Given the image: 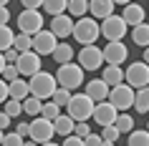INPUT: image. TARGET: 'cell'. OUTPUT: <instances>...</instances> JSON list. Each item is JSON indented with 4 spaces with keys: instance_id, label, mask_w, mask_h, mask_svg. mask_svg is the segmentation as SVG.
Returning a JSON list of instances; mask_svg holds the SVG:
<instances>
[{
    "instance_id": "cell-39",
    "label": "cell",
    "mask_w": 149,
    "mask_h": 146,
    "mask_svg": "<svg viewBox=\"0 0 149 146\" xmlns=\"http://www.w3.org/2000/svg\"><path fill=\"white\" fill-rule=\"evenodd\" d=\"M10 98V83L5 78H0V103H5Z\"/></svg>"
},
{
    "instance_id": "cell-19",
    "label": "cell",
    "mask_w": 149,
    "mask_h": 146,
    "mask_svg": "<svg viewBox=\"0 0 149 146\" xmlns=\"http://www.w3.org/2000/svg\"><path fill=\"white\" fill-rule=\"evenodd\" d=\"M101 78L114 88V86L124 83V71H121V66H104V76Z\"/></svg>"
},
{
    "instance_id": "cell-35",
    "label": "cell",
    "mask_w": 149,
    "mask_h": 146,
    "mask_svg": "<svg viewBox=\"0 0 149 146\" xmlns=\"http://www.w3.org/2000/svg\"><path fill=\"white\" fill-rule=\"evenodd\" d=\"M119 136H121V131H119L116 126H104V129H101V138H104V144H116Z\"/></svg>"
},
{
    "instance_id": "cell-13",
    "label": "cell",
    "mask_w": 149,
    "mask_h": 146,
    "mask_svg": "<svg viewBox=\"0 0 149 146\" xmlns=\"http://www.w3.org/2000/svg\"><path fill=\"white\" fill-rule=\"evenodd\" d=\"M126 58H129V48L121 40L106 43V48H104V61H106V66H121Z\"/></svg>"
},
{
    "instance_id": "cell-12",
    "label": "cell",
    "mask_w": 149,
    "mask_h": 146,
    "mask_svg": "<svg viewBox=\"0 0 149 146\" xmlns=\"http://www.w3.org/2000/svg\"><path fill=\"white\" fill-rule=\"evenodd\" d=\"M119 118V108L111 103V101H101V103H96L94 108V123L96 126H114Z\"/></svg>"
},
{
    "instance_id": "cell-28",
    "label": "cell",
    "mask_w": 149,
    "mask_h": 146,
    "mask_svg": "<svg viewBox=\"0 0 149 146\" xmlns=\"http://www.w3.org/2000/svg\"><path fill=\"white\" fill-rule=\"evenodd\" d=\"M134 108H136V113H149V86H144V88L136 91Z\"/></svg>"
},
{
    "instance_id": "cell-31",
    "label": "cell",
    "mask_w": 149,
    "mask_h": 146,
    "mask_svg": "<svg viewBox=\"0 0 149 146\" xmlns=\"http://www.w3.org/2000/svg\"><path fill=\"white\" fill-rule=\"evenodd\" d=\"M3 106H5L3 111H5L10 118H18V116L23 113V101H18V98H8L5 103H3Z\"/></svg>"
},
{
    "instance_id": "cell-14",
    "label": "cell",
    "mask_w": 149,
    "mask_h": 146,
    "mask_svg": "<svg viewBox=\"0 0 149 146\" xmlns=\"http://www.w3.org/2000/svg\"><path fill=\"white\" fill-rule=\"evenodd\" d=\"M18 71H20V76H28L33 78L36 73H40V55L36 53V51H28V53H20V58H18Z\"/></svg>"
},
{
    "instance_id": "cell-15",
    "label": "cell",
    "mask_w": 149,
    "mask_h": 146,
    "mask_svg": "<svg viewBox=\"0 0 149 146\" xmlns=\"http://www.w3.org/2000/svg\"><path fill=\"white\" fill-rule=\"evenodd\" d=\"M86 96H91V98L96 101V103H101V101H109V93H111V86L104 81V78H94V81H88L86 86Z\"/></svg>"
},
{
    "instance_id": "cell-20",
    "label": "cell",
    "mask_w": 149,
    "mask_h": 146,
    "mask_svg": "<svg viewBox=\"0 0 149 146\" xmlns=\"http://www.w3.org/2000/svg\"><path fill=\"white\" fill-rule=\"evenodd\" d=\"M53 126H56V134H61V136L66 138V136H71V134H73V129H76V121H73L68 113H61V116L53 121Z\"/></svg>"
},
{
    "instance_id": "cell-2",
    "label": "cell",
    "mask_w": 149,
    "mask_h": 146,
    "mask_svg": "<svg viewBox=\"0 0 149 146\" xmlns=\"http://www.w3.org/2000/svg\"><path fill=\"white\" fill-rule=\"evenodd\" d=\"M28 83H31V96H36V98H40V101H51L53 93L58 91V81H56V76L48 73V71L36 73L33 78H28Z\"/></svg>"
},
{
    "instance_id": "cell-16",
    "label": "cell",
    "mask_w": 149,
    "mask_h": 146,
    "mask_svg": "<svg viewBox=\"0 0 149 146\" xmlns=\"http://www.w3.org/2000/svg\"><path fill=\"white\" fill-rule=\"evenodd\" d=\"M73 25H76V20L68 13L51 18V30L56 33V38H68V35H73Z\"/></svg>"
},
{
    "instance_id": "cell-24",
    "label": "cell",
    "mask_w": 149,
    "mask_h": 146,
    "mask_svg": "<svg viewBox=\"0 0 149 146\" xmlns=\"http://www.w3.org/2000/svg\"><path fill=\"white\" fill-rule=\"evenodd\" d=\"M132 40H134V46L149 48V25L147 23L134 25V28H132Z\"/></svg>"
},
{
    "instance_id": "cell-17",
    "label": "cell",
    "mask_w": 149,
    "mask_h": 146,
    "mask_svg": "<svg viewBox=\"0 0 149 146\" xmlns=\"http://www.w3.org/2000/svg\"><path fill=\"white\" fill-rule=\"evenodd\" d=\"M114 5H116L114 0H88V13L96 20H106L114 15Z\"/></svg>"
},
{
    "instance_id": "cell-37",
    "label": "cell",
    "mask_w": 149,
    "mask_h": 146,
    "mask_svg": "<svg viewBox=\"0 0 149 146\" xmlns=\"http://www.w3.org/2000/svg\"><path fill=\"white\" fill-rule=\"evenodd\" d=\"M0 78H5L8 83H13L15 78H20V71H18V66H13V63H8V66H5V71H3V76H0Z\"/></svg>"
},
{
    "instance_id": "cell-43",
    "label": "cell",
    "mask_w": 149,
    "mask_h": 146,
    "mask_svg": "<svg viewBox=\"0 0 149 146\" xmlns=\"http://www.w3.org/2000/svg\"><path fill=\"white\" fill-rule=\"evenodd\" d=\"M3 55H5V63H13V66H15V63H18V58H20V53H18L15 48H10V51H5Z\"/></svg>"
},
{
    "instance_id": "cell-7",
    "label": "cell",
    "mask_w": 149,
    "mask_h": 146,
    "mask_svg": "<svg viewBox=\"0 0 149 146\" xmlns=\"http://www.w3.org/2000/svg\"><path fill=\"white\" fill-rule=\"evenodd\" d=\"M129 33V25H126V20L121 15H111L106 18V20H101V35L109 43H114V40H121Z\"/></svg>"
},
{
    "instance_id": "cell-47",
    "label": "cell",
    "mask_w": 149,
    "mask_h": 146,
    "mask_svg": "<svg viewBox=\"0 0 149 146\" xmlns=\"http://www.w3.org/2000/svg\"><path fill=\"white\" fill-rule=\"evenodd\" d=\"M5 66H8V63H5V55L0 53V76H3V71H5Z\"/></svg>"
},
{
    "instance_id": "cell-27",
    "label": "cell",
    "mask_w": 149,
    "mask_h": 146,
    "mask_svg": "<svg viewBox=\"0 0 149 146\" xmlns=\"http://www.w3.org/2000/svg\"><path fill=\"white\" fill-rule=\"evenodd\" d=\"M68 15L71 18H86L88 15V0H68Z\"/></svg>"
},
{
    "instance_id": "cell-23",
    "label": "cell",
    "mask_w": 149,
    "mask_h": 146,
    "mask_svg": "<svg viewBox=\"0 0 149 146\" xmlns=\"http://www.w3.org/2000/svg\"><path fill=\"white\" fill-rule=\"evenodd\" d=\"M43 10L51 18L63 15V13H68V0H43Z\"/></svg>"
},
{
    "instance_id": "cell-32",
    "label": "cell",
    "mask_w": 149,
    "mask_h": 146,
    "mask_svg": "<svg viewBox=\"0 0 149 146\" xmlns=\"http://www.w3.org/2000/svg\"><path fill=\"white\" fill-rule=\"evenodd\" d=\"M71 98H73V93H71L68 88H61V86H58V91L53 93V98H51V101H53L56 106L63 108V106H68V103H71Z\"/></svg>"
},
{
    "instance_id": "cell-1",
    "label": "cell",
    "mask_w": 149,
    "mask_h": 146,
    "mask_svg": "<svg viewBox=\"0 0 149 146\" xmlns=\"http://www.w3.org/2000/svg\"><path fill=\"white\" fill-rule=\"evenodd\" d=\"M101 35V23L96 18L86 15V18H79L76 25H73V40L81 43V46H96V38Z\"/></svg>"
},
{
    "instance_id": "cell-41",
    "label": "cell",
    "mask_w": 149,
    "mask_h": 146,
    "mask_svg": "<svg viewBox=\"0 0 149 146\" xmlns=\"http://www.w3.org/2000/svg\"><path fill=\"white\" fill-rule=\"evenodd\" d=\"M61 146H86V144H84V138H81V136L71 134V136H66V138H63V144H61Z\"/></svg>"
},
{
    "instance_id": "cell-44",
    "label": "cell",
    "mask_w": 149,
    "mask_h": 146,
    "mask_svg": "<svg viewBox=\"0 0 149 146\" xmlns=\"http://www.w3.org/2000/svg\"><path fill=\"white\" fill-rule=\"evenodd\" d=\"M8 20H10V10H8V5H0V25H8Z\"/></svg>"
},
{
    "instance_id": "cell-49",
    "label": "cell",
    "mask_w": 149,
    "mask_h": 146,
    "mask_svg": "<svg viewBox=\"0 0 149 146\" xmlns=\"http://www.w3.org/2000/svg\"><path fill=\"white\" fill-rule=\"evenodd\" d=\"M144 63L149 66V48H144Z\"/></svg>"
},
{
    "instance_id": "cell-21",
    "label": "cell",
    "mask_w": 149,
    "mask_h": 146,
    "mask_svg": "<svg viewBox=\"0 0 149 146\" xmlns=\"http://www.w3.org/2000/svg\"><path fill=\"white\" fill-rule=\"evenodd\" d=\"M31 96V83L23 81V78H15L10 83V98H18V101H25Z\"/></svg>"
},
{
    "instance_id": "cell-45",
    "label": "cell",
    "mask_w": 149,
    "mask_h": 146,
    "mask_svg": "<svg viewBox=\"0 0 149 146\" xmlns=\"http://www.w3.org/2000/svg\"><path fill=\"white\" fill-rule=\"evenodd\" d=\"M15 131H18V134H20V136H31V123H18V126H15Z\"/></svg>"
},
{
    "instance_id": "cell-6",
    "label": "cell",
    "mask_w": 149,
    "mask_h": 146,
    "mask_svg": "<svg viewBox=\"0 0 149 146\" xmlns=\"http://www.w3.org/2000/svg\"><path fill=\"white\" fill-rule=\"evenodd\" d=\"M18 30L25 33V35H36V33L43 30V13L40 10H20L18 15Z\"/></svg>"
},
{
    "instance_id": "cell-22",
    "label": "cell",
    "mask_w": 149,
    "mask_h": 146,
    "mask_svg": "<svg viewBox=\"0 0 149 146\" xmlns=\"http://www.w3.org/2000/svg\"><path fill=\"white\" fill-rule=\"evenodd\" d=\"M53 61L58 63V66L71 63V61H73V46H71V43H58L56 51H53Z\"/></svg>"
},
{
    "instance_id": "cell-18",
    "label": "cell",
    "mask_w": 149,
    "mask_h": 146,
    "mask_svg": "<svg viewBox=\"0 0 149 146\" xmlns=\"http://www.w3.org/2000/svg\"><path fill=\"white\" fill-rule=\"evenodd\" d=\"M144 15H147V10L141 8L139 3H129V5H124V13H121V18L126 20V25H141V23H144Z\"/></svg>"
},
{
    "instance_id": "cell-36",
    "label": "cell",
    "mask_w": 149,
    "mask_h": 146,
    "mask_svg": "<svg viewBox=\"0 0 149 146\" xmlns=\"http://www.w3.org/2000/svg\"><path fill=\"white\" fill-rule=\"evenodd\" d=\"M25 138L18 134V131H13V134H5V138H3V146H23Z\"/></svg>"
},
{
    "instance_id": "cell-50",
    "label": "cell",
    "mask_w": 149,
    "mask_h": 146,
    "mask_svg": "<svg viewBox=\"0 0 149 146\" xmlns=\"http://www.w3.org/2000/svg\"><path fill=\"white\" fill-rule=\"evenodd\" d=\"M23 146H40V144H36V141H33V138H28V141H25Z\"/></svg>"
},
{
    "instance_id": "cell-34",
    "label": "cell",
    "mask_w": 149,
    "mask_h": 146,
    "mask_svg": "<svg viewBox=\"0 0 149 146\" xmlns=\"http://www.w3.org/2000/svg\"><path fill=\"white\" fill-rule=\"evenodd\" d=\"M43 118H48V121H56L58 116H61V106H56L53 101H43Z\"/></svg>"
},
{
    "instance_id": "cell-4",
    "label": "cell",
    "mask_w": 149,
    "mask_h": 146,
    "mask_svg": "<svg viewBox=\"0 0 149 146\" xmlns=\"http://www.w3.org/2000/svg\"><path fill=\"white\" fill-rule=\"evenodd\" d=\"M68 116L73 121H88V118H94V108H96V101L86 93H73V98H71L68 106Z\"/></svg>"
},
{
    "instance_id": "cell-52",
    "label": "cell",
    "mask_w": 149,
    "mask_h": 146,
    "mask_svg": "<svg viewBox=\"0 0 149 146\" xmlns=\"http://www.w3.org/2000/svg\"><path fill=\"white\" fill-rule=\"evenodd\" d=\"M3 138H5V131L0 129V146H3Z\"/></svg>"
},
{
    "instance_id": "cell-11",
    "label": "cell",
    "mask_w": 149,
    "mask_h": 146,
    "mask_svg": "<svg viewBox=\"0 0 149 146\" xmlns=\"http://www.w3.org/2000/svg\"><path fill=\"white\" fill-rule=\"evenodd\" d=\"M56 46H58V38H56V33L51 30V28H43L40 33H36L33 35V51L38 55H53Z\"/></svg>"
},
{
    "instance_id": "cell-40",
    "label": "cell",
    "mask_w": 149,
    "mask_h": 146,
    "mask_svg": "<svg viewBox=\"0 0 149 146\" xmlns=\"http://www.w3.org/2000/svg\"><path fill=\"white\" fill-rule=\"evenodd\" d=\"M84 144L86 146H104V138H101V134H88L84 138Z\"/></svg>"
},
{
    "instance_id": "cell-42",
    "label": "cell",
    "mask_w": 149,
    "mask_h": 146,
    "mask_svg": "<svg viewBox=\"0 0 149 146\" xmlns=\"http://www.w3.org/2000/svg\"><path fill=\"white\" fill-rule=\"evenodd\" d=\"M20 5L25 10H38V8H43V0H20Z\"/></svg>"
},
{
    "instance_id": "cell-54",
    "label": "cell",
    "mask_w": 149,
    "mask_h": 146,
    "mask_svg": "<svg viewBox=\"0 0 149 146\" xmlns=\"http://www.w3.org/2000/svg\"><path fill=\"white\" fill-rule=\"evenodd\" d=\"M104 146H116V144H104Z\"/></svg>"
},
{
    "instance_id": "cell-51",
    "label": "cell",
    "mask_w": 149,
    "mask_h": 146,
    "mask_svg": "<svg viewBox=\"0 0 149 146\" xmlns=\"http://www.w3.org/2000/svg\"><path fill=\"white\" fill-rule=\"evenodd\" d=\"M40 146H61V144H56V141H48V144H40Z\"/></svg>"
},
{
    "instance_id": "cell-5",
    "label": "cell",
    "mask_w": 149,
    "mask_h": 146,
    "mask_svg": "<svg viewBox=\"0 0 149 146\" xmlns=\"http://www.w3.org/2000/svg\"><path fill=\"white\" fill-rule=\"evenodd\" d=\"M124 83H129L132 88H144L149 86V66L144 61H134L129 68L124 71Z\"/></svg>"
},
{
    "instance_id": "cell-3",
    "label": "cell",
    "mask_w": 149,
    "mask_h": 146,
    "mask_svg": "<svg viewBox=\"0 0 149 146\" xmlns=\"http://www.w3.org/2000/svg\"><path fill=\"white\" fill-rule=\"evenodd\" d=\"M56 81H58V86L61 88H68V91H76L79 86H84V68H81L79 63H63V66H58V71H56Z\"/></svg>"
},
{
    "instance_id": "cell-55",
    "label": "cell",
    "mask_w": 149,
    "mask_h": 146,
    "mask_svg": "<svg viewBox=\"0 0 149 146\" xmlns=\"http://www.w3.org/2000/svg\"><path fill=\"white\" fill-rule=\"evenodd\" d=\"M147 131H149V121H147Z\"/></svg>"
},
{
    "instance_id": "cell-38",
    "label": "cell",
    "mask_w": 149,
    "mask_h": 146,
    "mask_svg": "<svg viewBox=\"0 0 149 146\" xmlns=\"http://www.w3.org/2000/svg\"><path fill=\"white\" fill-rule=\"evenodd\" d=\"M73 134H76V136H81V138H86L88 134H94V131H91L88 121H76V129H73Z\"/></svg>"
},
{
    "instance_id": "cell-46",
    "label": "cell",
    "mask_w": 149,
    "mask_h": 146,
    "mask_svg": "<svg viewBox=\"0 0 149 146\" xmlns=\"http://www.w3.org/2000/svg\"><path fill=\"white\" fill-rule=\"evenodd\" d=\"M10 121H13V118H10V116L5 113V111H0V129L5 131V129H8V126H10Z\"/></svg>"
},
{
    "instance_id": "cell-48",
    "label": "cell",
    "mask_w": 149,
    "mask_h": 146,
    "mask_svg": "<svg viewBox=\"0 0 149 146\" xmlns=\"http://www.w3.org/2000/svg\"><path fill=\"white\" fill-rule=\"evenodd\" d=\"M116 5H129V3H134V0H114Z\"/></svg>"
},
{
    "instance_id": "cell-26",
    "label": "cell",
    "mask_w": 149,
    "mask_h": 146,
    "mask_svg": "<svg viewBox=\"0 0 149 146\" xmlns=\"http://www.w3.org/2000/svg\"><path fill=\"white\" fill-rule=\"evenodd\" d=\"M23 113L33 116V118H38V116L43 113V101L36 98V96H28V98L23 101Z\"/></svg>"
},
{
    "instance_id": "cell-29",
    "label": "cell",
    "mask_w": 149,
    "mask_h": 146,
    "mask_svg": "<svg viewBox=\"0 0 149 146\" xmlns=\"http://www.w3.org/2000/svg\"><path fill=\"white\" fill-rule=\"evenodd\" d=\"M126 146H149V131L147 129H134L132 134H129Z\"/></svg>"
},
{
    "instance_id": "cell-25",
    "label": "cell",
    "mask_w": 149,
    "mask_h": 146,
    "mask_svg": "<svg viewBox=\"0 0 149 146\" xmlns=\"http://www.w3.org/2000/svg\"><path fill=\"white\" fill-rule=\"evenodd\" d=\"M15 46V33L10 25H0V53H5Z\"/></svg>"
},
{
    "instance_id": "cell-33",
    "label": "cell",
    "mask_w": 149,
    "mask_h": 146,
    "mask_svg": "<svg viewBox=\"0 0 149 146\" xmlns=\"http://www.w3.org/2000/svg\"><path fill=\"white\" fill-rule=\"evenodd\" d=\"M121 134H132L134 131V118L129 113H119V118H116V123H114Z\"/></svg>"
},
{
    "instance_id": "cell-53",
    "label": "cell",
    "mask_w": 149,
    "mask_h": 146,
    "mask_svg": "<svg viewBox=\"0 0 149 146\" xmlns=\"http://www.w3.org/2000/svg\"><path fill=\"white\" fill-rule=\"evenodd\" d=\"M8 3H10V0H0V5H8Z\"/></svg>"
},
{
    "instance_id": "cell-10",
    "label": "cell",
    "mask_w": 149,
    "mask_h": 146,
    "mask_svg": "<svg viewBox=\"0 0 149 146\" xmlns=\"http://www.w3.org/2000/svg\"><path fill=\"white\" fill-rule=\"evenodd\" d=\"M134 98H136V91H134L129 83L114 86V88H111V93H109V101L119 108V111H126V108H132V106H134Z\"/></svg>"
},
{
    "instance_id": "cell-8",
    "label": "cell",
    "mask_w": 149,
    "mask_h": 146,
    "mask_svg": "<svg viewBox=\"0 0 149 146\" xmlns=\"http://www.w3.org/2000/svg\"><path fill=\"white\" fill-rule=\"evenodd\" d=\"M104 51L99 46H84L79 51V66L84 71H96V68H104Z\"/></svg>"
},
{
    "instance_id": "cell-30",
    "label": "cell",
    "mask_w": 149,
    "mask_h": 146,
    "mask_svg": "<svg viewBox=\"0 0 149 146\" xmlns=\"http://www.w3.org/2000/svg\"><path fill=\"white\" fill-rule=\"evenodd\" d=\"M18 53H28L33 51V35H25V33H18L15 35V46H13Z\"/></svg>"
},
{
    "instance_id": "cell-9",
    "label": "cell",
    "mask_w": 149,
    "mask_h": 146,
    "mask_svg": "<svg viewBox=\"0 0 149 146\" xmlns=\"http://www.w3.org/2000/svg\"><path fill=\"white\" fill-rule=\"evenodd\" d=\"M53 134H56L53 121L38 116V118H33V123H31V136L28 138H33L36 144H48V141H53Z\"/></svg>"
}]
</instances>
